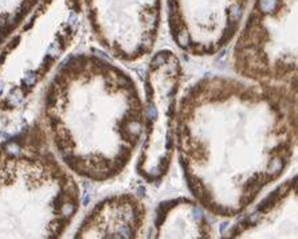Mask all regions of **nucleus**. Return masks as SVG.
I'll return each mask as SVG.
<instances>
[{"instance_id": "obj_1", "label": "nucleus", "mask_w": 298, "mask_h": 239, "mask_svg": "<svg viewBox=\"0 0 298 239\" xmlns=\"http://www.w3.org/2000/svg\"><path fill=\"white\" fill-rule=\"evenodd\" d=\"M259 5H261V9L262 11H270L275 5V0H262Z\"/></svg>"}]
</instances>
